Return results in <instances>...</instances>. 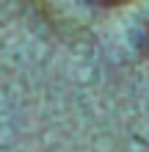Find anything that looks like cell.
Wrapping results in <instances>:
<instances>
[{
	"label": "cell",
	"instance_id": "7a4b0ae2",
	"mask_svg": "<svg viewBox=\"0 0 149 152\" xmlns=\"http://www.w3.org/2000/svg\"><path fill=\"white\" fill-rule=\"evenodd\" d=\"M146 42H149V36H146Z\"/></svg>",
	"mask_w": 149,
	"mask_h": 152
},
{
	"label": "cell",
	"instance_id": "6da1fadb",
	"mask_svg": "<svg viewBox=\"0 0 149 152\" xmlns=\"http://www.w3.org/2000/svg\"><path fill=\"white\" fill-rule=\"evenodd\" d=\"M102 3H108V6H116V3H124V0H102Z\"/></svg>",
	"mask_w": 149,
	"mask_h": 152
}]
</instances>
